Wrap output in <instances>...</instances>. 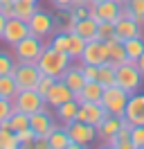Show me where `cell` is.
Listing matches in <instances>:
<instances>
[{
	"label": "cell",
	"instance_id": "obj_1",
	"mask_svg": "<svg viewBox=\"0 0 144 149\" xmlns=\"http://www.w3.org/2000/svg\"><path fill=\"white\" fill-rule=\"evenodd\" d=\"M70 63H72L70 54L59 52V50H54V47L47 43L36 65H38V70H41L43 74H50V77H54V79H61L63 72L68 70V65H70Z\"/></svg>",
	"mask_w": 144,
	"mask_h": 149
},
{
	"label": "cell",
	"instance_id": "obj_12",
	"mask_svg": "<svg viewBox=\"0 0 144 149\" xmlns=\"http://www.w3.org/2000/svg\"><path fill=\"white\" fill-rule=\"evenodd\" d=\"M29 127H32V131L36 133V138H47L56 124H54V118L50 115V111H47V109H41V111H36V113L29 115Z\"/></svg>",
	"mask_w": 144,
	"mask_h": 149
},
{
	"label": "cell",
	"instance_id": "obj_17",
	"mask_svg": "<svg viewBox=\"0 0 144 149\" xmlns=\"http://www.w3.org/2000/svg\"><path fill=\"white\" fill-rule=\"evenodd\" d=\"M63 81L68 84V88H70L72 93L77 95L83 88V84H86V77H83V70H81V63L79 65H74V63H70L68 65V70L63 72V77H61Z\"/></svg>",
	"mask_w": 144,
	"mask_h": 149
},
{
	"label": "cell",
	"instance_id": "obj_44",
	"mask_svg": "<svg viewBox=\"0 0 144 149\" xmlns=\"http://www.w3.org/2000/svg\"><path fill=\"white\" fill-rule=\"evenodd\" d=\"M5 25H7V18L0 14V41H2V32H5Z\"/></svg>",
	"mask_w": 144,
	"mask_h": 149
},
{
	"label": "cell",
	"instance_id": "obj_11",
	"mask_svg": "<svg viewBox=\"0 0 144 149\" xmlns=\"http://www.w3.org/2000/svg\"><path fill=\"white\" fill-rule=\"evenodd\" d=\"M106 115H108V111L99 102H81L79 104V113H77V120L88 122L92 127H99Z\"/></svg>",
	"mask_w": 144,
	"mask_h": 149
},
{
	"label": "cell",
	"instance_id": "obj_21",
	"mask_svg": "<svg viewBox=\"0 0 144 149\" xmlns=\"http://www.w3.org/2000/svg\"><path fill=\"white\" fill-rule=\"evenodd\" d=\"M72 32H77V34H79V36H83L86 41H92V38H97V20L90 18V16L79 18Z\"/></svg>",
	"mask_w": 144,
	"mask_h": 149
},
{
	"label": "cell",
	"instance_id": "obj_28",
	"mask_svg": "<svg viewBox=\"0 0 144 149\" xmlns=\"http://www.w3.org/2000/svg\"><path fill=\"white\" fill-rule=\"evenodd\" d=\"M36 11V2H29V0H16L14 2V16L20 20H29Z\"/></svg>",
	"mask_w": 144,
	"mask_h": 149
},
{
	"label": "cell",
	"instance_id": "obj_39",
	"mask_svg": "<svg viewBox=\"0 0 144 149\" xmlns=\"http://www.w3.org/2000/svg\"><path fill=\"white\" fill-rule=\"evenodd\" d=\"M72 2H74V0H50V5H52L56 11H68V9H72Z\"/></svg>",
	"mask_w": 144,
	"mask_h": 149
},
{
	"label": "cell",
	"instance_id": "obj_22",
	"mask_svg": "<svg viewBox=\"0 0 144 149\" xmlns=\"http://www.w3.org/2000/svg\"><path fill=\"white\" fill-rule=\"evenodd\" d=\"M106 147L110 149H133V142H131V129L126 127H119L115 136L110 140H106Z\"/></svg>",
	"mask_w": 144,
	"mask_h": 149
},
{
	"label": "cell",
	"instance_id": "obj_19",
	"mask_svg": "<svg viewBox=\"0 0 144 149\" xmlns=\"http://www.w3.org/2000/svg\"><path fill=\"white\" fill-rule=\"evenodd\" d=\"M101 95H104V86L99 84V81H86L83 88L74 97L81 104V102H101Z\"/></svg>",
	"mask_w": 144,
	"mask_h": 149
},
{
	"label": "cell",
	"instance_id": "obj_23",
	"mask_svg": "<svg viewBox=\"0 0 144 149\" xmlns=\"http://www.w3.org/2000/svg\"><path fill=\"white\" fill-rule=\"evenodd\" d=\"M68 142H70V136H68V129H65V127H54L52 133L47 136L50 149H68Z\"/></svg>",
	"mask_w": 144,
	"mask_h": 149
},
{
	"label": "cell",
	"instance_id": "obj_30",
	"mask_svg": "<svg viewBox=\"0 0 144 149\" xmlns=\"http://www.w3.org/2000/svg\"><path fill=\"white\" fill-rule=\"evenodd\" d=\"M18 147H20V142H18L16 131L0 127V149H18Z\"/></svg>",
	"mask_w": 144,
	"mask_h": 149
},
{
	"label": "cell",
	"instance_id": "obj_10",
	"mask_svg": "<svg viewBox=\"0 0 144 149\" xmlns=\"http://www.w3.org/2000/svg\"><path fill=\"white\" fill-rule=\"evenodd\" d=\"M81 63H90V65H101L108 61V54H106V43L99 41V38H92L86 43L83 47V54L79 59Z\"/></svg>",
	"mask_w": 144,
	"mask_h": 149
},
{
	"label": "cell",
	"instance_id": "obj_34",
	"mask_svg": "<svg viewBox=\"0 0 144 149\" xmlns=\"http://www.w3.org/2000/svg\"><path fill=\"white\" fill-rule=\"evenodd\" d=\"M126 7L131 9L133 18L137 20L140 25H144V0H128V2H126Z\"/></svg>",
	"mask_w": 144,
	"mask_h": 149
},
{
	"label": "cell",
	"instance_id": "obj_9",
	"mask_svg": "<svg viewBox=\"0 0 144 149\" xmlns=\"http://www.w3.org/2000/svg\"><path fill=\"white\" fill-rule=\"evenodd\" d=\"M32 32H29V25H27V20H20L16 16H11L7 18V25H5V32H2V41L7 43V45H16L18 41H23L25 36H29Z\"/></svg>",
	"mask_w": 144,
	"mask_h": 149
},
{
	"label": "cell",
	"instance_id": "obj_8",
	"mask_svg": "<svg viewBox=\"0 0 144 149\" xmlns=\"http://www.w3.org/2000/svg\"><path fill=\"white\" fill-rule=\"evenodd\" d=\"M14 79L18 84V91H27V88H36L38 79H41V70L36 63H16L14 68Z\"/></svg>",
	"mask_w": 144,
	"mask_h": 149
},
{
	"label": "cell",
	"instance_id": "obj_48",
	"mask_svg": "<svg viewBox=\"0 0 144 149\" xmlns=\"http://www.w3.org/2000/svg\"><path fill=\"white\" fill-rule=\"evenodd\" d=\"M29 2H38V0H29Z\"/></svg>",
	"mask_w": 144,
	"mask_h": 149
},
{
	"label": "cell",
	"instance_id": "obj_27",
	"mask_svg": "<svg viewBox=\"0 0 144 149\" xmlns=\"http://www.w3.org/2000/svg\"><path fill=\"white\" fill-rule=\"evenodd\" d=\"M18 95V84L14 74H0V97L5 100H14Z\"/></svg>",
	"mask_w": 144,
	"mask_h": 149
},
{
	"label": "cell",
	"instance_id": "obj_20",
	"mask_svg": "<svg viewBox=\"0 0 144 149\" xmlns=\"http://www.w3.org/2000/svg\"><path fill=\"white\" fill-rule=\"evenodd\" d=\"M54 111H56V120L61 122V124H70L72 120H77L79 102H77V97H74V100H70V102H63L61 106H56Z\"/></svg>",
	"mask_w": 144,
	"mask_h": 149
},
{
	"label": "cell",
	"instance_id": "obj_7",
	"mask_svg": "<svg viewBox=\"0 0 144 149\" xmlns=\"http://www.w3.org/2000/svg\"><path fill=\"white\" fill-rule=\"evenodd\" d=\"M27 25H29V32L38 38H50L54 34V29H56L54 27V16L45 9H38V7H36L34 16L27 20Z\"/></svg>",
	"mask_w": 144,
	"mask_h": 149
},
{
	"label": "cell",
	"instance_id": "obj_46",
	"mask_svg": "<svg viewBox=\"0 0 144 149\" xmlns=\"http://www.w3.org/2000/svg\"><path fill=\"white\" fill-rule=\"evenodd\" d=\"M115 2H119V5H126V2H128V0H115Z\"/></svg>",
	"mask_w": 144,
	"mask_h": 149
},
{
	"label": "cell",
	"instance_id": "obj_40",
	"mask_svg": "<svg viewBox=\"0 0 144 149\" xmlns=\"http://www.w3.org/2000/svg\"><path fill=\"white\" fill-rule=\"evenodd\" d=\"M70 11H72V16H74V18H86V16L90 14L88 7H72Z\"/></svg>",
	"mask_w": 144,
	"mask_h": 149
},
{
	"label": "cell",
	"instance_id": "obj_5",
	"mask_svg": "<svg viewBox=\"0 0 144 149\" xmlns=\"http://www.w3.org/2000/svg\"><path fill=\"white\" fill-rule=\"evenodd\" d=\"M68 129V136H70L81 149L90 147L95 140H97V127H92L88 122H81V120H72L70 124H63Z\"/></svg>",
	"mask_w": 144,
	"mask_h": 149
},
{
	"label": "cell",
	"instance_id": "obj_43",
	"mask_svg": "<svg viewBox=\"0 0 144 149\" xmlns=\"http://www.w3.org/2000/svg\"><path fill=\"white\" fill-rule=\"evenodd\" d=\"M135 65H137V70H140V72H142V77H144V52L140 54V59L135 61Z\"/></svg>",
	"mask_w": 144,
	"mask_h": 149
},
{
	"label": "cell",
	"instance_id": "obj_31",
	"mask_svg": "<svg viewBox=\"0 0 144 149\" xmlns=\"http://www.w3.org/2000/svg\"><path fill=\"white\" fill-rule=\"evenodd\" d=\"M47 43H50L54 50H59V52H65V54H68V43H70V34H68V32H54L52 36L47 38Z\"/></svg>",
	"mask_w": 144,
	"mask_h": 149
},
{
	"label": "cell",
	"instance_id": "obj_16",
	"mask_svg": "<svg viewBox=\"0 0 144 149\" xmlns=\"http://www.w3.org/2000/svg\"><path fill=\"white\" fill-rule=\"evenodd\" d=\"M106 43V54H108V63L113 65H122L128 61V56H126V47H124V41H119V38H108L104 41Z\"/></svg>",
	"mask_w": 144,
	"mask_h": 149
},
{
	"label": "cell",
	"instance_id": "obj_13",
	"mask_svg": "<svg viewBox=\"0 0 144 149\" xmlns=\"http://www.w3.org/2000/svg\"><path fill=\"white\" fill-rule=\"evenodd\" d=\"M124 118L131 124H144V93H133L128 95V102H126V111H124Z\"/></svg>",
	"mask_w": 144,
	"mask_h": 149
},
{
	"label": "cell",
	"instance_id": "obj_2",
	"mask_svg": "<svg viewBox=\"0 0 144 149\" xmlns=\"http://www.w3.org/2000/svg\"><path fill=\"white\" fill-rule=\"evenodd\" d=\"M45 45H47L45 38H38V36H34V34H29V36H25L23 41H18L16 45H11V52H14L18 63H38Z\"/></svg>",
	"mask_w": 144,
	"mask_h": 149
},
{
	"label": "cell",
	"instance_id": "obj_47",
	"mask_svg": "<svg viewBox=\"0 0 144 149\" xmlns=\"http://www.w3.org/2000/svg\"><path fill=\"white\" fill-rule=\"evenodd\" d=\"M92 2H104V0H92Z\"/></svg>",
	"mask_w": 144,
	"mask_h": 149
},
{
	"label": "cell",
	"instance_id": "obj_36",
	"mask_svg": "<svg viewBox=\"0 0 144 149\" xmlns=\"http://www.w3.org/2000/svg\"><path fill=\"white\" fill-rule=\"evenodd\" d=\"M16 136H18V142H20V147H34V142H36V133L32 131V127H29V129L18 131Z\"/></svg>",
	"mask_w": 144,
	"mask_h": 149
},
{
	"label": "cell",
	"instance_id": "obj_15",
	"mask_svg": "<svg viewBox=\"0 0 144 149\" xmlns=\"http://www.w3.org/2000/svg\"><path fill=\"white\" fill-rule=\"evenodd\" d=\"M142 27L135 18H119L115 20V38L119 41H126V38H133V36H142Z\"/></svg>",
	"mask_w": 144,
	"mask_h": 149
},
{
	"label": "cell",
	"instance_id": "obj_35",
	"mask_svg": "<svg viewBox=\"0 0 144 149\" xmlns=\"http://www.w3.org/2000/svg\"><path fill=\"white\" fill-rule=\"evenodd\" d=\"M131 142L133 149H144V124H135L131 129Z\"/></svg>",
	"mask_w": 144,
	"mask_h": 149
},
{
	"label": "cell",
	"instance_id": "obj_33",
	"mask_svg": "<svg viewBox=\"0 0 144 149\" xmlns=\"http://www.w3.org/2000/svg\"><path fill=\"white\" fill-rule=\"evenodd\" d=\"M115 36V23L113 20H99L97 23V38L99 41H108Z\"/></svg>",
	"mask_w": 144,
	"mask_h": 149
},
{
	"label": "cell",
	"instance_id": "obj_45",
	"mask_svg": "<svg viewBox=\"0 0 144 149\" xmlns=\"http://www.w3.org/2000/svg\"><path fill=\"white\" fill-rule=\"evenodd\" d=\"M16 0H0V5H14Z\"/></svg>",
	"mask_w": 144,
	"mask_h": 149
},
{
	"label": "cell",
	"instance_id": "obj_4",
	"mask_svg": "<svg viewBox=\"0 0 144 149\" xmlns=\"http://www.w3.org/2000/svg\"><path fill=\"white\" fill-rule=\"evenodd\" d=\"M126 102H128V93L124 88H119L117 84L104 88V95H101V106L106 109L110 115H117V118H124L126 111Z\"/></svg>",
	"mask_w": 144,
	"mask_h": 149
},
{
	"label": "cell",
	"instance_id": "obj_29",
	"mask_svg": "<svg viewBox=\"0 0 144 149\" xmlns=\"http://www.w3.org/2000/svg\"><path fill=\"white\" fill-rule=\"evenodd\" d=\"M9 129L11 131H23V129H29V113H25V111H16L14 109V113L9 115Z\"/></svg>",
	"mask_w": 144,
	"mask_h": 149
},
{
	"label": "cell",
	"instance_id": "obj_25",
	"mask_svg": "<svg viewBox=\"0 0 144 149\" xmlns=\"http://www.w3.org/2000/svg\"><path fill=\"white\" fill-rule=\"evenodd\" d=\"M70 34V43H68V54H70V59L72 61H79L81 59V54H83V47H86V38L83 36H79L77 32H68Z\"/></svg>",
	"mask_w": 144,
	"mask_h": 149
},
{
	"label": "cell",
	"instance_id": "obj_37",
	"mask_svg": "<svg viewBox=\"0 0 144 149\" xmlns=\"http://www.w3.org/2000/svg\"><path fill=\"white\" fill-rule=\"evenodd\" d=\"M54 81H56V79H54V77H50V74H41V79H38V84H36V93L45 97V95H47V91L52 88Z\"/></svg>",
	"mask_w": 144,
	"mask_h": 149
},
{
	"label": "cell",
	"instance_id": "obj_38",
	"mask_svg": "<svg viewBox=\"0 0 144 149\" xmlns=\"http://www.w3.org/2000/svg\"><path fill=\"white\" fill-rule=\"evenodd\" d=\"M11 113H14V102H11V100H5V97H0V124L7 122Z\"/></svg>",
	"mask_w": 144,
	"mask_h": 149
},
{
	"label": "cell",
	"instance_id": "obj_41",
	"mask_svg": "<svg viewBox=\"0 0 144 149\" xmlns=\"http://www.w3.org/2000/svg\"><path fill=\"white\" fill-rule=\"evenodd\" d=\"M0 14L5 18H11L14 16V5H0Z\"/></svg>",
	"mask_w": 144,
	"mask_h": 149
},
{
	"label": "cell",
	"instance_id": "obj_42",
	"mask_svg": "<svg viewBox=\"0 0 144 149\" xmlns=\"http://www.w3.org/2000/svg\"><path fill=\"white\" fill-rule=\"evenodd\" d=\"M92 5H95V2H92V0H74V2H72V7H92Z\"/></svg>",
	"mask_w": 144,
	"mask_h": 149
},
{
	"label": "cell",
	"instance_id": "obj_3",
	"mask_svg": "<svg viewBox=\"0 0 144 149\" xmlns=\"http://www.w3.org/2000/svg\"><path fill=\"white\" fill-rule=\"evenodd\" d=\"M142 81H144V77H142V72L137 70V65H135L133 61H126V63L117 65V79H115V84L119 86V88H124L128 95L137 93V91L142 88Z\"/></svg>",
	"mask_w": 144,
	"mask_h": 149
},
{
	"label": "cell",
	"instance_id": "obj_18",
	"mask_svg": "<svg viewBox=\"0 0 144 149\" xmlns=\"http://www.w3.org/2000/svg\"><path fill=\"white\" fill-rule=\"evenodd\" d=\"M119 127H122V118H117V115H110V113H108L106 118L101 120V124L97 127V138L101 140V142H106V140H110L117 131H119Z\"/></svg>",
	"mask_w": 144,
	"mask_h": 149
},
{
	"label": "cell",
	"instance_id": "obj_6",
	"mask_svg": "<svg viewBox=\"0 0 144 149\" xmlns=\"http://www.w3.org/2000/svg\"><path fill=\"white\" fill-rule=\"evenodd\" d=\"M11 102H14V109H16V111H25V113H29V115L47 106V104H45V97L36 93V88L18 91V95L11 100Z\"/></svg>",
	"mask_w": 144,
	"mask_h": 149
},
{
	"label": "cell",
	"instance_id": "obj_24",
	"mask_svg": "<svg viewBox=\"0 0 144 149\" xmlns=\"http://www.w3.org/2000/svg\"><path fill=\"white\" fill-rule=\"evenodd\" d=\"M115 79H117V65H113V63H101L97 68V81L104 88H108V86H113L115 84Z\"/></svg>",
	"mask_w": 144,
	"mask_h": 149
},
{
	"label": "cell",
	"instance_id": "obj_32",
	"mask_svg": "<svg viewBox=\"0 0 144 149\" xmlns=\"http://www.w3.org/2000/svg\"><path fill=\"white\" fill-rule=\"evenodd\" d=\"M16 56L14 52H7V50H0V74H11L14 68H16Z\"/></svg>",
	"mask_w": 144,
	"mask_h": 149
},
{
	"label": "cell",
	"instance_id": "obj_26",
	"mask_svg": "<svg viewBox=\"0 0 144 149\" xmlns=\"http://www.w3.org/2000/svg\"><path fill=\"white\" fill-rule=\"evenodd\" d=\"M124 47H126V56L128 61H137L140 54L144 52V36H133V38H126L124 41Z\"/></svg>",
	"mask_w": 144,
	"mask_h": 149
},
{
	"label": "cell",
	"instance_id": "obj_14",
	"mask_svg": "<svg viewBox=\"0 0 144 149\" xmlns=\"http://www.w3.org/2000/svg\"><path fill=\"white\" fill-rule=\"evenodd\" d=\"M70 100H74V93L68 88V84H65L63 79H56L52 84V88L47 91V95H45V104L52 106V109L61 106L63 102H70Z\"/></svg>",
	"mask_w": 144,
	"mask_h": 149
}]
</instances>
